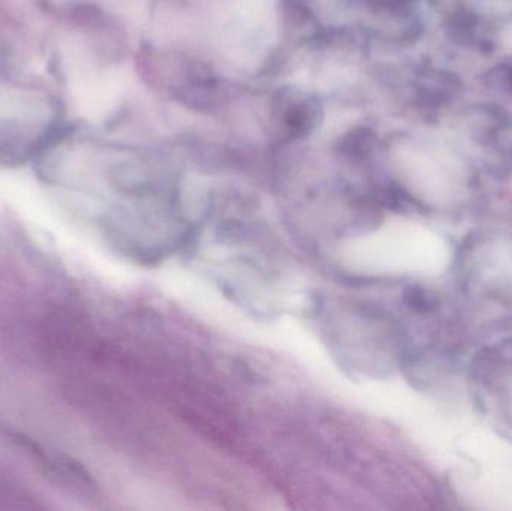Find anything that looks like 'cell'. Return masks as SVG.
I'll return each instance as SVG.
<instances>
[{
	"label": "cell",
	"mask_w": 512,
	"mask_h": 511,
	"mask_svg": "<svg viewBox=\"0 0 512 511\" xmlns=\"http://www.w3.org/2000/svg\"><path fill=\"white\" fill-rule=\"evenodd\" d=\"M274 119L291 138L312 134L322 119L321 102L315 96L285 89L274 99Z\"/></svg>",
	"instance_id": "obj_2"
},
{
	"label": "cell",
	"mask_w": 512,
	"mask_h": 511,
	"mask_svg": "<svg viewBox=\"0 0 512 511\" xmlns=\"http://www.w3.org/2000/svg\"><path fill=\"white\" fill-rule=\"evenodd\" d=\"M3 437L12 444V447L20 450L21 455L26 456L33 467L38 468L45 479L50 480L54 485L83 492L92 488L93 483L89 479V474L72 459L50 452L42 444L36 443L33 438L11 428L3 429Z\"/></svg>",
	"instance_id": "obj_1"
}]
</instances>
